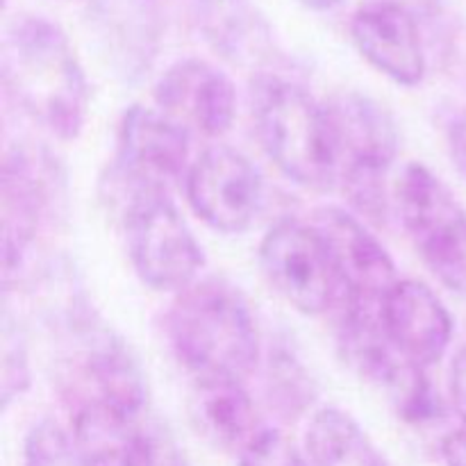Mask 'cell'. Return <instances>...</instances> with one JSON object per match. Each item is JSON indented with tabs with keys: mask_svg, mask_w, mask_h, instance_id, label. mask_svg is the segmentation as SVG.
<instances>
[{
	"mask_svg": "<svg viewBox=\"0 0 466 466\" xmlns=\"http://www.w3.org/2000/svg\"><path fill=\"white\" fill-rule=\"evenodd\" d=\"M0 73L9 98L46 132L64 141L80 135L89 109V85L57 23L36 14H16L5 25Z\"/></svg>",
	"mask_w": 466,
	"mask_h": 466,
	"instance_id": "obj_1",
	"label": "cell"
},
{
	"mask_svg": "<svg viewBox=\"0 0 466 466\" xmlns=\"http://www.w3.org/2000/svg\"><path fill=\"white\" fill-rule=\"evenodd\" d=\"M451 396H453L455 412L462 417L466 426V346L460 350L451 367Z\"/></svg>",
	"mask_w": 466,
	"mask_h": 466,
	"instance_id": "obj_23",
	"label": "cell"
},
{
	"mask_svg": "<svg viewBox=\"0 0 466 466\" xmlns=\"http://www.w3.org/2000/svg\"><path fill=\"white\" fill-rule=\"evenodd\" d=\"M239 466H309V462L285 432L264 428L239 451Z\"/></svg>",
	"mask_w": 466,
	"mask_h": 466,
	"instance_id": "obj_22",
	"label": "cell"
},
{
	"mask_svg": "<svg viewBox=\"0 0 466 466\" xmlns=\"http://www.w3.org/2000/svg\"><path fill=\"white\" fill-rule=\"evenodd\" d=\"M73 444L82 466H157L159 449L139 426L107 405L85 403L73 421Z\"/></svg>",
	"mask_w": 466,
	"mask_h": 466,
	"instance_id": "obj_16",
	"label": "cell"
},
{
	"mask_svg": "<svg viewBox=\"0 0 466 466\" xmlns=\"http://www.w3.org/2000/svg\"><path fill=\"white\" fill-rule=\"evenodd\" d=\"M326 109L344 194L358 212L382 221L387 214L385 180L399 153L394 118L380 103L358 91L337 94Z\"/></svg>",
	"mask_w": 466,
	"mask_h": 466,
	"instance_id": "obj_4",
	"label": "cell"
},
{
	"mask_svg": "<svg viewBox=\"0 0 466 466\" xmlns=\"http://www.w3.org/2000/svg\"><path fill=\"white\" fill-rule=\"evenodd\" d=\"M32 159L21 150L7 155L3 168V267L5 278L21 264L39 228L44 189L36 180Z\"/></svg>",
	"mask_w": 466,
	"mask_h": 466,
	"instance_id": "obj_17",
	"label": "cell"
},
{
	"mask_svg": "<svg viewBox=\"0 0 466 466\" xmlns=\"http://www.w3.org/2000/svg\"><path fill=\"white\" fill-rule=\"evenodd\" d=\"M191 18L205 44L235 66L264 68L278 55L271 25L253 0H191Z\"/></svg>",
	"mask_w": 466,
	"mask_h": 466,
	"instance_id": "obj_15",
	"label": "cell"
},
{
	"mask_svg": "<svg viewBox=\"0 0 466 466\" xmlns=\"http://www.w3.org/2000/svg\"><path fill=\"white\" fill-rule=\"evenodd\" d=\"M309 466H390L353 417L337 408H323L305 432Z\"/></svg>",
	"mask_w": 466,
	"mask_h": 466,
	"instance_id": "obj_19",
	"label": "cell"
},
{
	"mask_svg": "<svg viewBox=\"0 0 466 466\" xmlns=\"http://www.w3.org/2000/svg\"><path fill=\"white\" fill-rule=\"evenodd\" d=\"M312 226L326 241L332 264L346 289V300L380 305L399 282L396 267L380 241L364 228L358 217L339 208L314 212Z\"/></svg>",
	"mask_w": 466,
	"mask_h": 466,
	"instance_id": "obj_11",
	"label": "cell"
},
{
	"mask_svg": "<svg viewBox=\"0 0 466 466\" xmlns=\"http://www.w3.org/2000/svg\"><path fill=\"white\" fill-rule=\"evenodd\" d=\"M400 221L441 285L466 294V209L423 164L405 167L396 185Z\"/></svg>",
	"mask_w": 466,
	"mask_h": 466,
	"instance_id": "obj_6",
	"label": "cell"
},
{
	"mask_svg": "<svg viewBox=\"0 0 466 466\" xmlns=\"http://www.w3.org/2000/svg\"><path fill=\"white\" fill-rule=\"evenodd\" d=\"M300 5H305L308 9H314V12H326V9H332L339 5V0H299Z\"/></svg>",
	"mask_w": 466,
	"mask_h": 466,
	"instance_id": "obj_26",
	"label": "cell"
},
{
	"mask_svg": "<svg viewBox=\"0 0 466 466\" xmlns=\"http://www.w3.org/2000/svg\"><path fill=\"white\" fill-rule=\"evenodd\" d=\"M126 235L135 271L146 285L157 291H182L194 285L203 250L167 191L127 194Z\"/></svg>",
	"mask_w": 466,
	"mask_h": 466,
	"instance_id": "obj_7",
	"label": "cell"
},
{
	"mask_svg": "<svg viewBox=\"0 0 466 466\" xmlns=\"http://www.w3.org/2000/svg\"><path fill=\"white\" fill-rule=\"evenodd\" d=\"M86 382L91 399L86 403L107 405L126 417L139 419L146 405V385L139 367L118 344H103L86 358Z\"/></svg>",
	"mask_w": 466,
	"mask_h": 466,
	"instance_id": "obj_20",
	"label": "cell"
},
{
	"mask_svg": "<svg viewBox=\"0 0 466 466\" xmlns=\"http://www.w3.org/2000/svg\"><path fill=\"white\" fill-rule=\"evenodd\" d=\"M449 150L458 171L466 177V109L451 121L449 126Z\"/></svg>",
	"mask_w": 466,
	"mask_h": 466,
	"instance_id": "obj_24",
	"label": "cell"
},
{
	"mask_svg": "<svg viewBox=\"0 0 466 466\" xmlns=\"http://www.w3.org/2000/svg\"><path fill=\"white\" fill-rule=\"evenodd\" d=\"M253 116L264 150L289 180L312 191H330L339 182L328 109L303 86L259 73L253 80Z\"/></svg>",
	"mask_w": 466,
	"mask_h": 466,
	"instance_id": "obj_3",
	"label": "cell"
},
{
	"mask_svg": "<svg viewBox=\"0 0 466 466\" xmlns=\"http://www.w3.org/2000/svg\"><path fill=\"white\" fill-rule=\"evenodd\" d=\"M23 466H82L76 444L53 421L36 423L25 440Z\"/></svg>",
	"mask_w": 466,
	"mask_h": 466,
	"instance_id": "obj_21",
	"label": "cell"
},
{
	"mask_svg": "<svg viewBox=\"0 0 466 466\" xmlns=\"http://www.w3.org/2000/svg\"><path fill=\"white\" fill-rule=\"evenodd\" d=\"M189 159V132L162 109H127L118 135L116 168L127 194L144 189L167 191Z\"/></svg>",
	"mask_w": 466,
	"mask_h": 466,
	"instance_id": "obj_10",
	"label": "cell"
},
{
	"mask_svg": "<svg viewBox=\"0 0 466 466\" xmlns=\"http://www.w3.org/2000/svg\"><path fill=\"white\" fill-rule=\"evenodd\" d=\"M187 198L209 228L226 235L248 230L264 205V182L246 155L212 146L189 168Z\"/></svg>",
	"mask_w": 466,
	"mask_h": 466,
	"instance_id": "obj_9",
	"label": "cell"
},
{
	"mask_svg": "<svg viewBox=\"0 0 466 466\" xmlns=\"http://www.w3.org/2000/svg\"><path fill=\"white\" fill-rule=\"evenodd\" d=\"M339 349L362 380L387 394L400 419L421 426L444 417V403L428 380L426 369L405 358L387 335L380 305L344 300Z\"/></svg>",
	"mask_w": 466,
	"mask_h": 466,
	"instance_id": "obj_5",
	"label": "cell"
},
{
	"mask_svg": "<svg viewBox=\"0 0 466 466\" xmlns=\"http://www.w3.org/2000/svg\"><path fill=\"white\" fill-rule=\"evenodd\" d=\"M380 319L396 349L428 369L444 358L453 319L435 291L419 280H399L380 303Z\"/></svg>",
	"mask_w": 466,
	"mask_h": 466,
	"instance_id": "obj_14",
	"label": "cell"
},
{
	"mask_svg": "<svg viewBox=\"0 0 466 466\" xmlns=\"http://www.w3.org/2000/svg\"><path fill=\"white\" fill-rule=\"evenodd\" d=\"M350 35L362 57L399 85L417 86L426 76L419 25L403 5H364L353 14Z\"/></svg>",
	"mask_w": 466,
	"mask_h": 466,
	"instance_id": "obj_13",
	"label": "cell"
},
{
	"mask_svg": "<svg viewBox=\"0 0 466 466\" xmlns=\"http://www.w3.org/2000/svg\"><path fill=\"white\" fill-rule=\"evenodd\" d=\"M441 455L446 466H466V426L446 437L441 444Z\"/></svg>",
	"mask_w": 466,
	"mask_h": 466,
	"instance_id": "obj_25",
	"label": "cell"
},
{
	"mask_svg": "<svg viewBox=\"0 0 466 466\" xmlns=\"http://www.w3.org/2000/svg\"><path fill=\"white\" fill-rule=\"evenodd\" d=\"M259 264L268 285L299 312L317 317L344 305L346 289L314 226L276 223L259 246Z\"/></svg>",
	"mask_w": 466,
	"mask_h": 466,
	"instance_id": "obj_8",
	"label": "cell"
},
{
	"mask_svg": "<svg viewBox=\"0 0 466 466\" xmlns=\"http://www.w3.org/2000/svg\"><path fill=\"white\" fill-rule=\"evenodd\" d=\"M155 103L187 132L221 137L237 114V94L230 77L205 59H180L155 85Z\"/></svg>",
	"mask_w": 466,
	"mask_h": 466,
	"instance_id": "obj_12",
	"label": "cell"
},
{
	"mask_svg": "<svg viewBox=\"0 0 466 466\" xmlns=\"http://www.w3.org/2000/svg\"><path fill=\"white\" fill-rule=\"evenodd\" d=\"M177 360L196 380H239L253 373L259 337L248 303L230 282L208 278L173 300L167 317Z\"/></svg>",
	"mask_w": 466,
	"mask_h": 466,
	"instance_id": "obj_2",
	"label": "cell"
},
{
	"mask_svg": "<svg viewBox=\"0 0 466 466\" xmlns=\"http://www.w3.org/2000/svg\"><path fill=\"white\" fill-rule=\"evenodd\" d=\"M191 419L200 435L226 451H241L258 432L253 400L239 380H196Z\"/></svg>",
	"mask_w": 466,
	"mask_h": 466,
	"instance_id": "obj_18",
	"label": "cell"
}]
</instances>
